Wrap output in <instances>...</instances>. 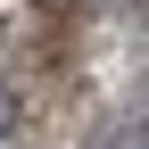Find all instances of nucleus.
<instances>
[{"label":"nucleus","mask_w":149,"mask_h":149,"mask_svg":"<svg viewBox=\"0 0 149 149\" xmlns=\"http://www.w3.org/2000/svg\"><path fill=\"white\" fill-rule=\"evenodd\" d=\"M8 124H17V91L0 83V133H8Z\"/></svg>","instance_id":"1"}]
</instances>
